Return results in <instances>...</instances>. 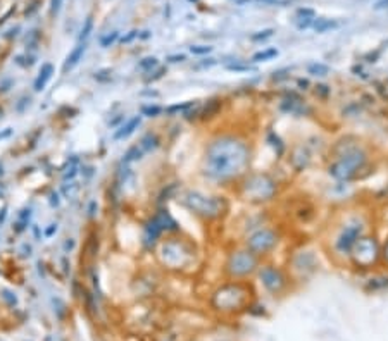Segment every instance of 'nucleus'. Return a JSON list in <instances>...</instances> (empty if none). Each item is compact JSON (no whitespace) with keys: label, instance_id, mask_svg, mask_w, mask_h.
Wrapping results in <instances>:
<instances>
[{"label":"nucleus","instance_id":"nucleus-26","mask_svg":"<svg viewBox=\"0 0 388 341\" xmlns=\"http://www.w3.org/2000/svg\"><path fill=\"white\" fill-rule=\"evenodd\" d=\"M330 66H326V64L323 62H313L307 66V74L314 76V78H325V76L330 74Z\"/></svg>","mask_w":388,"mask_h":341},{"label":"nucleus","instance_id":"nucleus-33","mask_svg":"<svg viewBox=\"0 0 388 341\" xmlns=\"http://www.w3.org/2000/svg\"><path fill=\"white\" fill-rule=\"evenodd\" d=\"M388 286V278L387 276H376V278L370 279V283H368L366 288L368 290H380V288H387Z\"/></svg>","mask_w":388,"mask_h":341},{"label":"nucleus","instance_id":"nucleus-18","mask_svg":"<svg viewBox=\"0 0 388 341\" xmlns=\"http://www.w3.org/2000/svg\"><path fill=\"white\" fill-rule=\"evenodd\" d=\"M140 124H142V116L131 117V119H128L123 126H119V129H116V131H114L112 140L114 141H119V140H124V138L131 136L133 133H135L136 129L140 128Z\"/></svg>","mask_w":388,"mask_h":341},{"label":"nucleus","instance_id":"nucleus-40","mask_svg":"<svg viewBox=\"0 0 388 341\" xmlns=\"http://www.w3.org/2000/svg\"><path fill=\"white\" fill-rule=\"evenodd\" d=\"M62 7V0H50V14L52 16H57Z\"/></svg>","mask_w":388,"mask_h":341},{"label":"nucleus","instance_id":"nucleus-2","mask_svg":"<svg viewBox=\"0 0 388 341\" xmlns=\"http://www.w3.org/2000/svg\"><path fill=\"white\" fill-rule=\"evenodd\" d=\"M370 164L366 147L356 136H344L332 147L328 174L340 183L356 181Z\"/></svg>","mask_w":388,"mask_h":341},{"label":"nucleus","instance_id":"nucleus-1","mask_svg":"<svg viewBox=\"0 0 388 341\" xmlns=\"http://www.w3.org/2000/svg\"><path fill=\"white\" fill-rule=\"evenodd\" d=\"M250 162L252 147L249 141L235 133H223L205 147L202 172L209 181L230 185L247 174Z\"/></svg>","mask_w":388,"mask_h":341},{"label":"nucleus","instance_id":"nucleus-22","mask_svg":"<svg viewBox=\"0 0 388 341\" xmlns=\"http://www.w3.org/2000/svg\"><path fill=\"white\" fill-rule=\"evenodd\" d=\"M138 145L145 154H150V152H154L155 148L161 145V140H159V136L155 135V133L150 131V133H147V135H143L142 138H140Z\"/></svg>","mask_w":388,"mask_h":341},{"label":"nucleus","instance_id":"nucleus-31","mask_svg":"<svg viewBox=\"0 0 388 341\" xmlns=\"http://www.w3.org/2000/svg\"><path fill=\"white\" fill-rule=\"evenodd\" d=\"M278 55V50L276 48H266V50H262V52H257V53H254L252 55V62L254 64H257V62H262V60H269V59H273V57H276Z\"/></svg>","mask_w":388,"mask_h":341},{"label":"nucleus","instance_id":"nucleus-54","mask_svg":"<svg viewBox=\"0 0 388 341\" xmlns=\"http://www.w3.org/2000/svg\"><path fill=\"white\" fill-rule=\"evenodd\" d=\"M385 3H387V7H388V0H382V2H378V3H376V9H382V7H385Z\"/></svg>","mask_w":388,"mask_h":341},{"label":"nucleus","instance_id":"nucleus-48","mask_svg":"<svg viewBox=\"0 0 388 341\" xmlns=\"http://www.w3.org/2000/svg\"><path fill=\"white\" fill-rule=\"evenodd\" d=\"M10 295H12L10 291H7V290L3 291V298H5V300L9 302L10 305H16V304H17V298H16V297H10Z\"/></svg>","mask_w":388,"mask_h":341},{"label":"nucleus","instance_id":"nucleus-16","mask_svg":"<svg viewBox=\"0 0 388 341\" xmlns=\"http://www.w3.org/2000/svg\"><path fill=\"white\" fill-rule=\"evenodd\" d=\"M54 72H55V67H54V64H52V62L41 64V67H40V71H38L35 81H33V91H35V93H41V91L45 90V86L48 85V81L52 79Z\"/></svg>","mask_w":388,"mask_h":341},{"label":"nucleus","instance_id":"nucleus-35","mask_svg":"<svg viewBox=\"0 0 388 341\" xmlns=\"http://www.w3.org/2000/svg\"><path fill=\"white\" fill-rule=\"evenodd\" d=\"M290 78V69H280V71H275L271 76V79L275 83H280V81H285V79Z\"/></svg>","mask_w":388,"mask_h":341},{"label":"nucleus","instance_id":"nucleus-55","mask_svg":"<svg viewBox=\"0 0 388 341\" xmlns=\"http://www.w3.org/2000/svg\"><path fill=\"white\" fill-rule=\"evenodd\" d=\"M73 247H74V241H66V245H64V248H66V250H67V248L71 250Z\"/></svg>","mask_w":388,"mask_h":341},{"label":"nucleus","instance_id":"nucleus-6","mask_svg":"<svg viewBox=\"0 0 388 341\" xmlns=\"http://www.w3.org/2000/svg\"><path fill=\"white\" fill-rule=\"evenodd\" d=\"M261 266V259L252 254L249 248H235L226 257L224 262V273L230 279H245L257 273Z\"/></svg>","mask_w":388,"mask_h":341},{"label":"nucleus","instance_id":"nucleus-17","mask_svg":"<svg viewBox=\"0 0 388 341\" xmlns=\"http://www.w3.org/2000/svg\"><path fill=\"white\" fill-rule=\"evenodd\" d=\"M162 233L164 231H162L161 224H159L155 217H152V219L145 224V228H143V243H145V247L147 248L154 247V245L157 243V240L161 238Z\"/></svg>","mask_w":388,"mask_h":341},{"label":"nucleus","instance_id":"nucleus-49","mask_svg":"<svg viewBox=\"0 0 388 341\" xmlns=\"http://www.w3.org/2000/svg\"><path fill=\"white\" fill-rule=\"evenodd\" d=\"M7 209H9V207H7V205H3V207H2V210H0V226H2L3 222H5V217H7Z\"/></svg>","mask_w":388,"mask_h":341},{"label":"nucleus","instance_id":"nucleus-42","mask_svg":"<svg viewBox=\"0 0 388 341\" xmlns=\"http://www.w3.org/2000/svg\"><path fill=\"white\" fill-rule=\"evenodd\" d=\"M136 36H140V33L136 31V29H133V31H129V33L126 34V36L121 38V41H123V43H129V41H133Z\"/></svg>","mask_w":388,"mask_h":341},{"label":"nucleus","instance_id":"nucleus-50","mask_svg":"<svg viewBox=\"0 0 388 341\" xmlns=\"http://www.w3.org/2000/svg\"><path fill=\"white\" fill-rule=\"evenodd\" d=\"M10 135H12V128H5V131L0 133V140H5V138H9Z\"/></svg>","mask_w":388,"mask_h":341},{"label":"nucleus","instance_id":"nucleus-32","mask_svg":"<svg viewBox=\"0 0 388 341\" xmlns=\"http://www.w3.org/2000/svg\"><path fill=\"white\" fill-rule=\"evenodd\" d=\"M92 31H93V17L88 16L85 21V24H83L81 31L78 34V41H88V36L92 34Z\"/></svg>","mask_w":388,"mask_h":341},{"label":"nucleus","instance_id":"nucleus-10","mask_svg":"<svg viewBox=\"0 0 388 341\" xmlns=\"http://www.w3.org/2000/svg\"><path fill=\"white\" fill-rule=\"evenodd\" d=\"M280 233L275 228L269 226H261L256 228L245 236V248H249L252 254H256L259 259L269 255L280 245Z\"/></svg>","mask_w":388,"mask_h":341},{"label":"nucleus","instance_id":"nucleus-19","mask_svg":"<svg viewBox=\"0 0 388 341\" xmlns=\"http://www.w3.org/2000/svg\"><path fill=\"white\" fill-rule=\"evenodd\" d=\"M221 109H223V100H219V98H214V100H209L204 107L199 105V109H197V117H199V119H202V121L211 119V117H214Z\"/></svg>","mask_w":388,"mask_h":341},{"label":"nucleus","instance_id":"nucleus-34","mask_svg":"<svg viewBox=\"0 0 388 341\" xmlns=\"http://www.w3.org/2000/svg\"><path fill=\"white\" fill-rule=\"evenodd\" d=\"M119 38V31H112V33H107L105 36L100 38V47L102 48H109L111 45H114Z\"/></svg>","mask_w":388,"mask_h":341},{"label":"nucleus","instance_id":"nucleus-5","mask_svg":"<svg viewBox=\"0 0 388 341\" xmlns=\"http://www.w3.org/2000/svg\"><path fill=\"white\" fill-rule=\"evenodd\" d=\"M181 202H183V205L190 212L195 214L197 217H200L204 221L221 219L223 216H226L228 210H230V204H228V200L224 197L207 195L199 190L185 191Z\"/></svg>","mask_w":388,"mask_h":341},{"label":"nucleus","instance_id":"nucleus-20","mask_svg":"<svg viewBox=\"0 0 388 341\" xmlns=\"http://www.w3.org/2000/svg\"><path fill=\"white\" fill-rule=\"evenodd\" d=\"M266 141H268V145L273 148V152L276 154V157L285 155V152H287V143L281 140V136L278 135L275 129H269V131L266 133Z\"/></svg>","mask_w":388,"mask_h":341},{"label":"nucleus","instance_id":"nucleus-3","mask_svg":"<svg viewBox=\"0 0 388 341\" xmlns=\"http://www.w3.org/2000/svg\"><path fill=\"white\" fill-rule=\"evenodd\" d=\"M254 290L249 283L235 279L219 286L212 295V307L221 314H233L247 309L252 300Z\"/></svg>","mask_w":388,"mask_h":341},{"label":"nucleus","instance_id":"nucleus-23","mask_svg":"<svg viewBox=\"0 0 388 341\" xmlns=\"http://www.w3.org/2000/svg\"><path fill=\"white\" fill-rule=\"evenodd\" d=\"M297 16H299V22H297V26H299V29H306V28H309V26L314 22V19H316L314 10H311V9H299V12H297Z\"/></svg>","mask_w":388,"mask_h":341},{"label":"nucleus","instance_id":"nucleus-45","mask_svg":"<svg viewBox=\"0 0 388 341\" xmlns=\"http://www.w3.org/2000/svg\"><path fill=\"white\" fill-rule=\"evenodd\" d=\"M297 86H299V90H309V79H297Z\"/></svg>","mask_w":388,"mask_h":341},{"label":"nucleus","instance_id":"nucleus-44","mask_svg":"<svg viewBox=\"0 0 388 341\" xmlns=\"http://www.w3.org/2000/svg\"><path fill=\"white\" fill-rule=\"evenodd\" d=\"M162 74H166V69H164V67H161V69H159V71L155 72V76H150V78L147 79V83L157 81V79H161V78H162Z\"/></svg>","mask_w":388,"mask_h":341},{"label":"nucleus","instance_id":"nucleus-46","mask_svg":"<svg viewBox=\"0 0 388 341\" xmlns=\"http://www.w3.org/2000/svg\"><path fill=\"white\" fill-rule=\"evenodd\" d=\"M54 233H57V224H50L47 229H45V238H52Z\"/></svg>","mask_w":388,"mask_h":341},{"label":"nucleus","instance_id":"nucleus-30","mask_svg":"<svg viewBox=\"0 0 388 341\" xmlns=\"http://www.w3.org/2000/svg\"><path fill=\"white\" fill-rule=\"evenodd\" d=\"M157 66H159V59H157V57H152V55L150 57H143V59L138 62V69H140V71H143V72H152Z\"/></svg>","mask_w":388,"mask_h":341},{"label":"nucleus","instance_id":"nucleus-38","mask_svg":"<svg viewBox=\"0 0 388 341\" xmlns=\"http://www.w3.org/2000/svg\"><path fill=\"white\" fill-rule=\"evenodd\" d=\"M211 50L212 47H209V45H193V47H190V52L193 55H205V53H209Z\"/></svg>","mask_w":388,"mask_h":341},{"label":"nucleus","instance_id":"nucleus-53","mask_svg":"<svg viewBox=\"0 0 388 341\" xmlns=\"http://www.w3.org/2000/svg\"><path fill=\"white\" fill-rule=\"evenodd\" d=\"M142 95H148V97H159V93H157V91H143V93Z\"/></svg>","mask_w":388,"mask_h":341},{"label":"nucleus","instance_id":"nucleus-9","mask_svg":"<svg viewBox=\"0 0 388 341\" xmlns=\"http://www.w3.org/2000/svg\"><path fill=\"white\" fill-rule=\"evenodd\" d=\"M366 231V221L361 216H351L340 226L337 236L333 240V252L337 255L349 257L356 241Z\"/></svg>","mask_w":388,"mask_h":341},{"label":"nucleus","instance_id":"nucleus-13","mask_svg":"<svg viewBox=\"0 0 388 341\" xmlns=\"http://www.w3.org/2000/svg\"><path fill=\"white\" fill-rule=\"evenodd\" d=\"M280 110L285 114H290V116H297V117H302V116H309L313 114V109L307 105L299 95L295 93H288L287 97L281 100L280 103Z\"/></svg>","mask_w":388,"mask_h":341},{"label":"nucleus","instance_id":"nucleus-12","mask_svg":"<svg viewBox=\"0 0 388 341\" xmlns=\"http://www.w3.org/2000/svg\"><path fill=\"white\" fill-rule=\"evenodd\" d=\"M318 266H319V260H318V257H316V254L313 250L295 252L294 257H292V260H290V267L299 276H302V278L316 273Z\"/></svg>","mask_w":388,"mask_h":341},{"label":"nucleus","instance_id":"nucleus-11","mask_svg":"<svg viewBox=\"0 0 388 341\" xmlns=\"http://www.w3.org/2000/svg\"><path fill=\"white\" fill-rule=\"evenodd\" d=\"M257 278H259V283L262 285V288L268 291V293L275 295V297L285 293L288 285H290L287 273L280 266H275V264H262V266H259Z\"/></svg>","mask_w":388,"mask_h":341},{"label":"nucleus","instance_id":"nucleus-41","mask_svg":"<svg viewBox=\"0 0 388 341\" xmlns=\"http://www.w3.org/2000/svg\"><path fill=\"white\" fill-rule=\"evenodd\" d=\"M19 102H21V103H19V105L16 107V112H17V114H22V112H24V105H29L31 98H29V97H22Z\"/></svg>","mask_w":388,"mask_h":341},{"label":"nucleus","instance_id":"nucleus-7","mask_svg":"<svg viewBox=\"0 0 388 341\" xmlns=\"http://www.w3.org/2000/svg\"><path fill=\"white\" fill-rule=\"evenodd\" d=\"M195 248L192 243L183 240H167L159 248V257L161 262L167 267L173 269H181V267H188L195 259Z\"/></svg>","mask_w":388,"mask_h":341},{"label":"nucleus","instance_id":"nucleus-14","mask_svg":"<svg viewBox=\"0 0 388 341\" xmlns=\"http://www.w3.org/2000/svg\"><path fill=\"white\" fill-rule=\"evenodd\" d=\"M288 162H290V166L295 169V172H304L306 169H309L311 152H309V148H307V145H297L294 150L290 152Z\"/></svg>","mask_w":388,"mask_h":341},{"label":"nucleus","instance_id":"nucleus-24","mask_svg":"<svg viewBox=\"0 0 388 341\" xmlns=\"http://www.w3.org/2000/svg\"><path fill=\"white\" fill-rule=\"evenodd\" d=\"M193 105H197V102L190 100V102H183V103H173V105L166 107L164 112L167 114V116H178V114H181V116H183L186 110H190Z\"/></svg>","mask_w":388,"mask_h":341},{"label":"nucleus","instance_id":"nucleus-27","mask_svg":"<svg viewBox=\"0 0 388 341\" xmlns=\"http://www.w3.org/2000/svg\"><path fill=\"white\" fill-rule=\"evenodd\" d=\"M162 112H164V107L157 105V103H147V105H142V109H140V116L142 117H159Z\"/></svg>","mask_w":388,"mask_h":341},{"label":"nucleus","instance_id":"nucleus-15","mask_svg":"<svg viewBox=\"0 0 388 341\" xmlns=\"http://www.w3.org/2000/svg\"><path fill=\"white\" fill-rule=\"evenodd\" d=\"M86 48H88V41H78L76 47L67 53V57L64 59V64H62V74H67L71 72L73 69L81 62L83 55H85Z\"/></svg>","mask_w":388,"mask_h":341},{"label":"nucleus","instance_id":"nucleus-4","mask_svg":"<svg viewBox=\"0 0 388 341\" xmlns=\"http://www.w3.org/2000/svg\"><path fill=\"white\" fill-rule=\"evenodd\" d=\"M280 193V185L269 172H247L240 183V197L252 205H266Z\"/></svg>","mask_w":388,"mask_h":341},{"label":"nucleus","instance_id":"nucleus-39","mask_svg":"<svg viewBox=\"0 0 388 341\" xmlns=\"http://www.w3.org/2000/svg\"><path fill=\"white\" fill-rule=\"evenodd\" d=\"M273 29H264V31H259L257 34H252L250 36V40L252 41H261V40H266V38H269V36H273Z\"/></svg>","mask_w":388,"mask_h":341},{"label":"nucleus","instance_id":"nucleus-8","mask_svg":"<svg viewBox=\"0 0 388 341\" xmlns=\"http://www.w3.org/2000/svg\"><path fill=\"white\" fill-rule=\"evenodd\" d=\"M349 259L357 269H371L382 260V245L376 236L363 235L352 247Z\"/></svg>","mask_w":388,"mask_h":341},{"label":"nucleus","instance_id":"nucleus-25","mask_svg":"<svg viewBox=\"0 0 388 341\" xmlns=\"http://www.w3.org/2000/svg\"><path fill=\"white\" fill-rule=\"evenodd\" d=\"M143 155H145V152L140 148L138 143H135L133 147L128 148V152L123 155V164H131V162H136V160L143 159Z\"/></svg>","mask_w":388,"mask_h":341},{"label":"nucleus","instance_id":"nucleus-47","mask_svg":"<svg viewBox=\"0 0 388 341\" xmlns=\"http://www.w3.org/2000/svg\"><path fill=\"white\" fill-rule=\"evenodd\" d=\"M382 260L388 266V240L385 241V245L382 247Z\"/></svg>","mask_w":388,"mask_h":341},{"label":"nucleus","instance_id":"nucleus-21","mask_svg":"<svg viewBox=\"0 0 388 341\" xmlns=\"http://www.w3.org/2000/svg\"><path fill=\"white\" fill-rule=\"evenodd\" d=\"M155 219H157V222L161 224L162 231L164 233H171V231H180V226H178L176 219H174L173 216H171L167 210H159L157 214H155Z\"/></svg>","mask_w":388,"mask_h":341},{"label":"nucleus","instance_id":"nucleus-28","mask_svg":"<svg viewBox=\"0 0 388 341\" xmlns=\"http://www.w3.org/2000/svg\"><path fill=\"white\" fill-rule=\"evenodd\" d=\"M29 217H31V210H29V209H22L21 214L17 216V222L14 224V231H16V233L24 231L26 226H28V222H29Z\"/></svg>","mask_w":388,"mask_h":341},{"label":"nucleus","instance_id":"nucleus-37","mask_svg":"<svg viewBox=\"0 0 388 341\" xmlns=\"http://www.w3.org/2000/svg\"><path fill=\"white\" fill-rule=\"evenodd\" d=\"M314 93H316V97H319V98H328L330 97V93H332V90H330V86L328 85H318L316 86V90H314Z\"/></svg>","mask_w":388,"mask_h":341},{"label":"nucleus","instance_id":"nucleus-52","mask_svg":"<svg viewBox=\"0 0 388 341\" xmlns=\"http://www.w3.org/2000/svg\"><path fill=\"white\" fill-rule=\"evenodd\" d=\"M95 207H97V204H95V202H92V204H90V209H88V210H90V212H88L90 217L95 216Z\"/></svg>","mask_w":388,"mask_h":341},{"label":"nucleus","instance_id":"nucleus-43","mask_svg":"<svg viewBox=\"0 0 388 341\" xmlns=\"http://www.w3.org/2000/svg\"><path fill=\"white\" fill-rule=\"evenodd\" d=\"M185 59H186V57L183 55V53H178V55H169V57H167V62L178 64V62H183Z\"/></svg>","mask_w":388,"mask_h":341},{"label":"nucleus","instance_id":"nucleus-36","mask_svg":"<svg viewBox=\"0 0 388 341\" xmlns=\"http://www.w3.org/2000/svg\"><path fill=\"white\" fill-rule=\"evenodd\" d=\"M226 69H228V71H235V72H247V71H252L254 67L249 66V64H238V62H235V64H228Z\"/></svg>","mask_w":388,"mask_h":341},{"label":"nucleus","instance_id":"nucleus-51","mask_svg":"<svg viewBox=\"0 0 388 341\" xmlns=\"http://www.w3.org/2000/svg\"><path fill=\"white\" fill-rule=\"evenodd\" d=\"M50 204L52 205H59V195H57V193L50 195Z\"/></svg>","mask_w":388,"mask_h":341},{"label":"nucleus","instance_id":"nucleus-29","mask_svg":"<svg viewBox=\"0 0 388 341\" xmlns=\"http://www.w3.org/2000/svg\"><path fill=\"white\" fill-rule=\"evenodd\" d=\"M313 26L318 33H325V31H328V29L338 28V22L332 21V19H314Z\"/></svg>","mask_w":388,"mask_h":341}]
</instances>
